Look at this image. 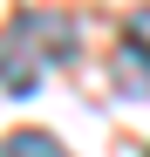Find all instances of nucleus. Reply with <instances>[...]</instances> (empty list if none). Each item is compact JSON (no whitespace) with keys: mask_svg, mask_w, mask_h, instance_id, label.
I'll return each mask as SVG.
<instances>
[{"mask_svg":"<svg viewBox=\"0 0 150 157\" xmlns=\"http://www.w3.org/2000/svg\"><path fill=\"white\" fill-rule=\"evenodd\" d=\"M75 55V34H68V21L55 14H14V28H7V96H34L41 89V62H68Z\"/></svg>","mask_w":150,"mask_h":157,"instance_id":"nucleus-1","label":"nucleus"},{"mask_svg":"<svg viewBox=\"0 0 150 157\" xmlns=\"http://www.w3.org/2000/svg\"><path fill=\"white\" fill-rule=\"evenodd\" d=\"M116 75L130 96H150V7L130 14V28H123V48H116Z\"/></svg>","mask_w":150,"mask_h":157,"instance_id":"nucleus-2","label":"nucleus"},{"mask_svg":"<svg viewBox=\"0 0 150 157\" xmlns=\"http://www.w3.org/2000/svg\"><path fill=\"white\" fill-rule=\"evenodd\" d=\"M0 157H68V150H62L55 137H48V130H14Z\"/></svg>","mask_w":150,"mask_h":157,"instance_id":"nucleus-3","label":"nucleus"}]
</instances>
